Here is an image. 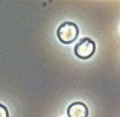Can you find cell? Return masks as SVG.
Listing matches in <instances>:
<instances>
[{
    "label": "cell",
    "mask_w": 120,
    "mask_h": 117,
    "mask_svg": "<svg viewBox=\"0 0 120 117\" xmlns=\"http://www.w3.org/2000/svg\"><path fill=\"white\" fill-rule=\"evenodd\" d=\"M96 52V44L91 38H82L79 43L75 46V55L81 59H88L94 55Z\"/></svg>",
    "instance_id": "7a4b0ae2"
},
{
    "label": "cell",
    "mask_w": 120,
    "mask_h": 117,
    "mask_svg": "<svg viewBox=\"0 0 120 117\" xmlns=\"http://www.w3.org/2000/svg\"><path fill=\"white\" fill-rule=\"evenodd\" d=\"M68 117H88V108L82 102H73L67 108Z\"/></svg>",
    "instance_id": "3957f363"
},
{
    "label": "cell",
    "mask_w": 120,
    "mask_h": 117,
    "mask_svg": "<svg viewBox=\"0 0 120 117\" xmlns=\"http://www.w3.org/2000/svg\"><path fill=\"white\" fill-rule=\"evenodd\" d=\"M0 117H9V113H8V108L5 105L0 103Z\"/></svg>",
    "instance_id": "277c9868"
},
{
    "label": "cell",
    "mask_w": 120,
    "mask_h": 117,
    "mask_svg": "<svg viewBox=\"0 0 120 117\" xmlns=\"http://www.w3.org/2000/svg\"><path fill=\"white\" fill-rule=\"evenodd\" d=\"M78 35H79V27L71 21H64L59 24L58 30H56V37L62 44H70L76 41Z\"/></svg>",
    "instance_id": "6da1fadb"
}]
</instances>
